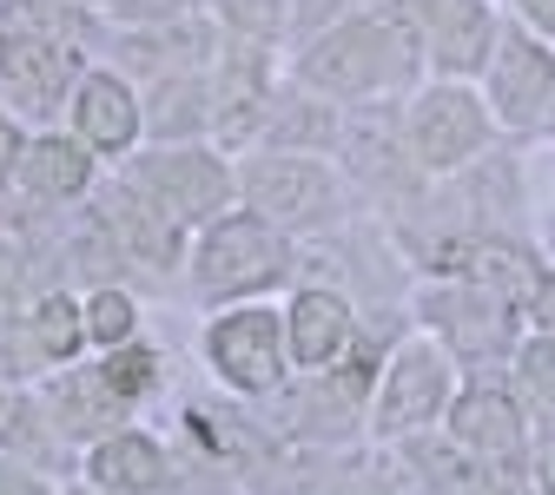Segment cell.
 <instances>
[{"instance_id":"obj_1","label":"cell","mask_w":555,"mask_h":495,"mask_svg":"<svg viewBox=\"0 0 555 495\" xmlns=\"http://www.w3.org/2000/svg\"><path fill=\"white\" fill-rule=\"evenodd\" d=\"M416 74H430L424 34L403 27L390 8L337 21L298 60V80L311 93H324V100H410L416 93Z\"/></svg>"},{"instance_id":"obj_2","label":"cell","mask_w":555,"mask_h":495,"mask_svg":"<svg viewBox=\"0 0 555 495\" xmlns=\"http://www.w3.org/2000/svg\"><path fill=\"white\" fill-rule=\"evenodd\" d=\"M496 132L503 126H496L490 100L469 80H430L403 100V146H410V166L424 179H456L476 159H490Z\"/></svg>"},{"instance_id":"obj_3","label":"cell","mask_w":555,"mask_h":495,"mask_svg":"<svg viewBox=\"0 0 555 495\" xmlns=\"http://www.w3.org/2000/svg\"><path fill=\"white\" fill-rule=\"evenodd\" d=\"M416 317H424V330L469 370H509L522 337H529V311L469 285V277H437V285H424L416 291Z\"/></svg>"},{"instance_id":"obj_4","label":"cell","mask_w":555,"mask_h":495,"mask_svg":"<svg viewBox=\"0 0 555 495\" xmlns=\"http://www.w3.org/2000/svg\"><path fill=\"white\" fill-rule=\"evenodd\" d=\"M456 357L430 337V330H416L403 337L384 370H377V403H371V437L377 443H403L416 430H437V422L450 416L456 403Z\"/></svg>"},{"instance_id":"obj_5","label":"cell","mask_w":555,"mask_h":495,"mask_svg":"<svg viewBox=\"0 0 555 495\" xmlns=\"http://www.w3.org/2000/svg\"><path fill=\"white\" fill-rule=\"evenodd\" d=\"M285 271H292V238L264 225L258 211H225V219L205 225V238L192 251V291L212 304L251 298V291H271Z\"/></svg>"},{"instance_id":"obj_6","label":"cell","mask_w":555,"mask_h":495,"mask_svg":"<svg viewBox=\"0 0 555 495\" xmlns=\"http://www.w3.org/2000/svg\"><path fill=\"white\" fill-rule=\"evenodd\" d=\"M238 192L278 232H331L344 219V185L318 153H264L238 172Z\"/></svg>"},{"instance_id":"obj_7","label":"cell","mask_w":555,"mask_h":495,"mask_svg":"<svg viewBox=\"0 0 555 495\" xmlns=\"http://www.w3.org/2000/svg\"><path fill=\"white\" fill-rule=\"evenodd\" d=\"M482 100H490V113H496V126L509 139L548 132V113H555V40H542L522 21H509L496 53H490V66H482Z\"/></svg>"},{"instance_id":"obj_8","label":"cell","mask_w":555,"mask_h":495,"mask_svg":"<svg viewBox=\"0 0 555 495\" xmlns=\"http://www.w3.org/2000/svg\"><path fill=\"white\" fill-rule=\"evenodd\" d=\"M443 430L469 450L476 469H529V450H535V416L516 396L509 370L469 377V390H456V403L443 416Z\"/></svg>"},{"instance_id":"obj_9","label":"cell","mask_w":555,"mask_h":495,"mask_svg":"<svg viewBox=\"0 0 555 495\" xmlns=\"http://www.w3.org/2000/svg\"><path fill=\"white\" fill-rule=\"evenodd\" d=\"M205 357H212V370H219L238 396H264V390H278V383H285V364H292L285 311L238 304V311L212 317V330H205Z\"/></svg>"},{"instance_id":"obj_10","label":"cell","mask_w":555,"mask_h":495,"mask_svg":"<svg viewBox=\"0 0 555 495\" xmlns=\"http://www.w3.org/2000/svg\"><path fill=\"white\" fill-rule=\"evenodd\" d=\"M132 185L146 192L172 225L185 219H225V198L238 192V179L212 159V153H159V159H139Z\"/></svg>"},{"instance_id":"obj_11","label":"cell","mask_w":555,"mask_h":495,"mask_svg":"<svg viewBox=\"0 0 555 495\" xmlns=\"http://www.w3.org/2000/svg\"><path fill=\"white\" fill-rule=\"evenodd\" d=\"M80 53L53 40V34H27V27H8L0 34V93L14 106H60L74 100L80 87Z\"/></svg>"},{"instance_id":"obj_12","label":"cell","mask_w":555,"mask_h":495,"mask_svg":"<svg viewBox=\"0 0 555 495\" xmlns=\"http://www.w3.org/2000/svg\"><path fill=\"white\" fill-rule=\"evenodd\" d=\"M285 337H292V364L298 370H337L358 350V311L344 291L311 285L285 304Z\"/></svg>"},{"instance_id":"obj_13","label":"cell","mask_w":555,"mask_h":495,"mask_svg":"<svg viewBox=\"0 0 555 495\" xmlns=\"http://www.w3.org/2000/svg\"><path fill=\"white\" fill-rule=\"evenodd\" d=\"M503 14L490 0H450L437 14V27L424 34V60H430V80H482L496 40H503Z\"/></svg>"},{"instance_id":"obj_14","label":"cell","mask_w":555,"mask_h":495,"mask_svg":"<svg viewBox=\"0 0 555 495\" xmlns=\"http://www.w3.org/2000/svg\"><path fill=\"white\" fill-rule=\"evenodd\" d=\"M74 139L80 146H93L100 159H113V153H126L132 139H139V126H146V113H139V93L119 80V74H87L80 87H74Z\"/></svg>"},{"instance_id":"obj_15","label":"cell","mask_w":555,"mask_h":495,"mask_svg":"<svg viewBox=\"0 0 555 495\" xmlns=\"http://www.w3.org/2000/svg\"><path fill=\"white\" fill-rule=\"evenodd\" d=\"M87 482L106 495H159L166 489V450L153 437H106L87 456Z\"/></svg>"},{"instance_id":"obj_16","label":"cell","mask_w":555,"mask_h":495,"mask_svg":"<svg viewBox=\"0 0 555 495\" xmlns=\"http://www.w3.org/2000/svg\"><path fill=\"white\" fill-rule=\"evenodd\" d=\"M34 198H80L93 185V146H80V139H60V132H40L27 139V153H21V172H14Z\"/></svg>"},{"instance_id":"obj_17","label":"cell","mask_w":555,"mask_h":495,"mask_svg":"<svg viewBox=\"0 0 555 495\" xmlns=\"http://www.w3.org/2000/svg\"><path fill=\"white\" fill-rule=\"evenodd\" d=\"M509 383H516V396L535 416V437L555 430V330H529L522 337L516 364H509Z\"/></svg>"},{"instance_id":"obj_18","label":"cell","mask_w":555,"mask_h":495,"mask_svg":"<svg viewBox=\"0 0 555 495\" xmlns=\"http://www.w3.org/2000/svg\"><path fill=\"white\" fill-rule=\"evenodd\" d=\"M53 409H60V430H106L126 403L106 383V370H66L53 383Z\"/></svg>"},{"instance_id":"obj_19","label":"cell","mask_w":555,"mask_h":495,"mask_svg":"<svg viewBox=\"0 0 555 495\" xmlns=\"http://www.w3.org/2000/svg\"><path fill=\"white\" fill-rule=\"evenodd\" d=\"M80 343H87V311H80L74 298H60V291H53V298L34 304V350H40L47 364H66Z\"/></svg>"},{"instance_id":"obj_20","label":"cell","mask_w":555,"mask_h":495,"mask_svg":"<svg viewBox=\"0 0 555 495\" xmlns=\"http://www.w3.org/2000/svg\"><path fill=\"white\" fill-rule=\"evenodd\" d=\"M100 370H106V383L119 390V403L132 409V403H146V396L159 390V350L132 337V343H119V350H106V364H100Z\"/></svg>"},{"instance_id":"obj_21","label":"cell","mask_w":555,"mask_h":495,"mask_svg":"<svg viewBox=\"0 0 555 495\" xmlns=\"http://www.w3.org/2000/svg\"><path fill=\"white\" fill-rule=\"evenodd\" d=\"M80 311H87V343H100V350H119V343H132V330H139L132 298H126V291H113V285H100Z\"/></svg>"},{"instance_id":"obj_22","label":"cell","mask_w":555,"mask_h":495,"mask_svg":"<svg viewBox=\"0 0 555 495\" xmlns=\"http://www.w3.org/2000/svg\"><path fill=\"white\" fill-rule=\"evenodd\" d=\"M219 14H225V27L245 34V40H278V34H285L292 0H219Z\"/></svg>"},{"instance_id":"obj_23","label":"cell","mask_w":555,"mask_h":495,"mask_svg":"<svg viewBox=\"0 0 555 495\" xmlns=\"http://www.w3.org/2000/svg\"><path fill=\"white\" fill-rule=\"evenodd\" d=\"M113 14H126L132 27H172L192 14V0H113Z\"/></svg>"},{"instance_id":"obj_24","label":"cell","mask_w":555,"mask_h":495,"mask_svg":"<svg viewBox=\"0 0 555 495\" xmlns=\"http://www.w3.org/2000/svg\"><path fill=\"white\" fill-rule=\"evenodd\" d=\"M456 495H542V489L529 482V469H482V476L463 482Z\"/></svg>"},{"instance_id":"obj_25","label":"cell","mask_w":555,"mask_h":495,"mask_svg":"<svg viewBox=\"0 0 555 495\" xmlns=\"http://www.w3.org/2000/svg\"><path fill=\"white\" fill-rule=\"evenodd\" d=\"M529 482H535L542 495H555V430L535 437V450H529Z\"/></svg>"},{"instance_id":"obj_26","label":"cell","mask_w":555,"mask_h":495,"mask_svg":"<svg viewBox=\"0 0 555 495\" xmlns=\"http://www.w3.org/2000/svg\"><path fill=\"white\" fill-rule=\"evenodd\" d=\"M443 8H450V0H390V14H397L403 27H416V34H430Z\"/></svg>"},{"instance_id":"obj_27","label":"cell","mask_w":555,"mask_h":495,"mask_svg":"<svg viewBox=\"0 0 555 495\" xmlns=\"http://www.w3.org/2000/svg\"><path fill=\"white\" fill-rule=\"evenodd\" d=\"M0 495H53L40 476H27L21 463H8V456H0Z\"/></svg>"},{"instance_id":"obj_28","label":"cell","mask_w":555,"mask_h":495,"mask_svg":"<svg viewBox=\"0 0 555 495\" xmlns=\"http://www.w3.org/2000/svg\"><path fill=\"white\" fill-rule=\"evenodd\" d=\"M516 21L542 40H555V0H516Z\"/></svg>"},{"instance_id":"obj_29","label":"cell","mask_w":555,"mask_h":495,"mask_svg":"<svg viewBox=\"0 0 555 495\" xmlns=\"http://www.w3.org/2000/svg\"><path fill=\"white\" fill-rule=\"evenodd\" d=\"M21 153H27V139L14 132V119H0V185L21 172Z\"/></svg>"},{"instance_id":"obj_30","label":"cell","mask_w":555,"mask_h":495,"mask_svg":"<svg viewBox=\"0 0 555 495\" xmlns=\"http://www.w3.org/2000/svg\"><path fill=\"white\" fill-rule=\"evenodd\" d=\"M66 8H113V0H66Z\"/></svg>"},{"instance_id":"obj_31","label":"cell","mask_w":555,"mask_h":495,"mask_svg":"<svg viewBox=\"0 0 555 495\" xmlns=\"http://www.w3.org/2000/svg\"><path fill=\"white\" fill-rule=\"evenodd\" d=\"M542 245H548V251H555V219H548V225H542Z\"/></svg>"},{"instance_id":"obj_32","label":"cell","mask_w":555,"mask_h":495,"mask_svg":"<svg viewBox=\"0 0 555 495\" xmlns=\"http://www.w3.org/2000/svg\"><path fill=\"white\" fill-rule=\"evenodd\" d=\"M74 495H106V489H93V482H87V489H74Z\"/></svg>"},{"instance_id":"obj_33","label":"cell","mask_w":555,"mask_h":495,"mask_svg":"<svg viewBox=\"0 0 555 495\" xmlns=\"http://www.w3.org/2000/svg\"><path fill=\"white\" fill-rule=\"evenodd\" d=\"M548 139H555V113H548Z\"/></svg>"}]
</instances>
